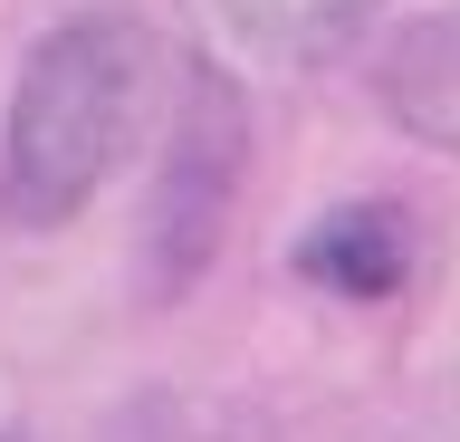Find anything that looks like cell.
<instances>
[{"mask_svg":"<svg viewBox=\"0 0 460 442\" xmlns=\"http://www.w3.org/2000/svg\"><path fill=\"white\" fill-rule=\"evenodd\" d=\"M154 96H172V59L135 10H67L58 30H39L0 125V221L67 231L125 174Z\"/></svg>","mask_w":460,"mask_h":442,"instance_id":"cell-1","label":"cell"},{"mask_svg":"<svg viewBox=\"0 0 460 442\" xmlns=\"http://www.w3.org/2000/svg\"><path fill=\"white\" fill-rule=\"evenodd\" d=\"M240 193H250V96H240L230 68L182 59L164 96V154H154L144 203H135V298L144 308H182L211 279L230 221H240Z\"/></svg>","mask_w":460,"mask_h":442,"instance_id":"cell-2","label":"cell"},{"mask_svg":"<svg viewBox=\"0 0 460 442\" xmlns=\"http://www.w3.org/2000/svg\"><path fill=\"white\" fill-rule=\"evenodd\" d=\"M412 260H422V240H412V212L402 203H336L316 212L307 231H297V250H288V269L307 279V289L345 298V308H384V298H402V279H412Z\"/></svg>","mask_w":460,"mask_h":442,"instance_id":"cell-3","label":"cell"},{"mask_svg":"<svg viewBox=\"0 0 460 442\" xmlns=\"http://www.w3.org/2000/svg\"><path fill=\"white\" fill-rule=\"evenodd\" d=\"M374 96L384 116L431 154H460V10H422L384 39L374 59Z\"/></svg>","mask_w":460,"mask_h":442,"instance_id":"cell-4","label":"cell"},{"mask_svg":"<svg viewBox=\"0 0 460 442\" xmlns=\"http://www.w3.org/2000/svg\"><path fill=\"white\" fill-rule=\"evenodd\" d=\"M221 10V30L250 49V59L269 68H326L345 59L355 39H365V20L384 10V0H211Z\"/></svg>","mask_w":460,"mask_h":442,"instance_id":"cell-5","label":"cell"},{"mask_svg":"<svg viewBox=\"0 0 460 442\" xmlns=\"http://www.w3.org/2000/svg\"><path fill=\"white\" fill-rule=\"evenodd\" d=\"M0 442H39V433H29V423H0Z\"/></svg>","mask_w":460,"mask_h":442,"instance_id":"cell-6","label":"cell"}]
</instances>
